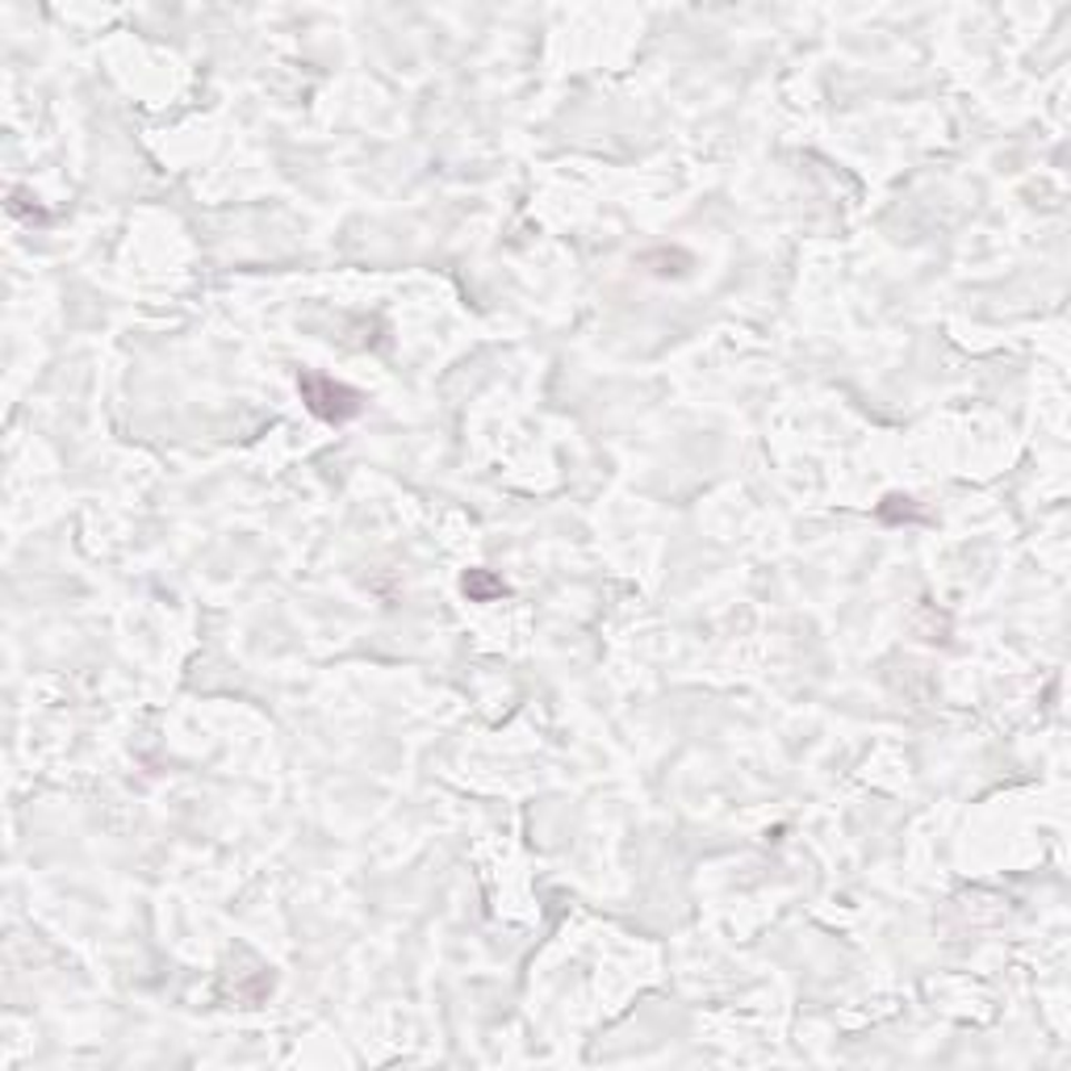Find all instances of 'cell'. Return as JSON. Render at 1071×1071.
<instances>
[{
	"mask_svg": "<svg viewBox=\"0 0 1071 1071\" xmlns=\"http://www.w3.org/2000/svg\"><path fill=\"white\" fill-rule=\"evenodd\" d=\"M297 390H302L306 406H311L323 423H347L352 415H361V406H364V397L356 394L352 385L331 381V377H314V373H306V377L297 381Z\"/></svg>",
	"mask_w": 1071,
	"mask_h": 1071,
	"instance_id": "obj_1",
	"label": "cell"
},
{
	"mask_svg": "<svg viewBox=\"0 0 1071 1071\" xmlns=\"http://www.w3.org/2000/svg\"><path fill=\"white\" fill-rule=\"evenodd\" d=\"M461 590H465L469 599H478V603H485V599H494V595H502V582L494 578L490 570H469L465 578H461Z\"/></svg>",
	"mask_w": 1071,
	"mask_h": 1071,
	"instance_id": "obj_2",
	"label": "cell"
}]
</instances>
